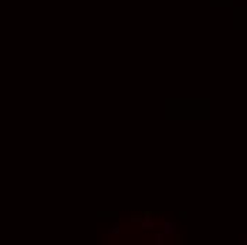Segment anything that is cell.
Here are the masks:
<instances>
[{"instance_id": "cell-4", "label": "cell", "mask_w": 247, "mask_h": 245, "mask_svg": "<svg viewBox=\"0 0 247 245\" xmlns=\"http://www.w3.org/2000/svg\"><path fill=\"white\" fill-rule=\"evenodd\" d=\"M156 242L158 244H162V235H156Z\"/></svg>"}, {"instance_id": "cell-3", "label": "cell", "mask_w": 247, "mask_h": 245, "mask_svg": "<svg viewBox=\"0 0 247 245\" xmlns=\"http://www.w3.org/2000/svg\"><path fill=\"white\" fill-rule=\"evenodd\" d=\"M119 231H121V230H119V223H117V224L114 225V227H112L111 230L108 231V233L112 234V235H118V234H119Z\"/></svg>"}, {"instance_id": "cell-1", "label": "cell", "mask_w": 247, "mask_h": 245, "mask_svg": "<svg viewBox=\"0 0 247 245\" xmlns=\"http://www.w3.org/2000/svg\"><path fill=\"white\" fill-rule=\"evenodd\" d=\"M142 228H145V230H151V228H154V223H152V221L149 220L148 217H146L145 220L142 221Z\"/></svg>"}, {"instance_id": "cell-2", "label": "cell", "mask_w": 247, "mask_h": 245, "mask_svg": "<svg viewBox=\"0 0 247 245\" xmlns=\"http://www.w3.org/2000/svg\"><path fill=\"white\" fill-rule=\"evenodd\" d=\"M173 231H175V224H170V223L165 224V233H166V234H172Z\"/></svg>"}]
</instances>
